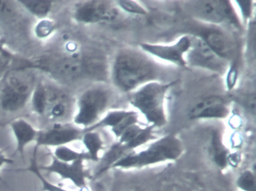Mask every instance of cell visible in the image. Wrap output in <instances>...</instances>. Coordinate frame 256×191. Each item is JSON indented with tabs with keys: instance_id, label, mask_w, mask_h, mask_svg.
<instances>
[{
	"instance_id": "1",
	"label": "cell",
	"mask_w": 256,
	"mask_h": 191,
	"mask_svg": "<svg viewBox=\"0 0 256 191\" xmlns=\"http://www.w3.org/2000/svg\"><path fill=\"white\" fill-rule=\"evenodd\" d=\"M18 68L40 70L53 77L66 80L89 79L102 81L107 78L108 73L107 59L104 55L96 52L44 55L28 60Z\"/></svg>"
},
{
	"instance_id": "2",
	"label": "cell",
	"mask_w": 256,
	"mask_h": 191,
	"mask_svg": "<svg viewBox=\"0 0 256 191\" xmlns=\"http://www.w3.org/2000/svg\"><path fill=\"white\" fill-rule=\"evenodd\" d=\"M112 73L116 87L124 92H133L146 83L156 81L158 70L146 55L124 49L116 55Z\"/></svg>"
},
{
	"instance_id": "3",
	"label": "cell",
	"mask_w": 256,
	"mask_h": 191,
	"mask_svg": "<svg viewBox=\"0 0 256 191\" xmlns=\"http://www.w3.org/2000/svg\"><path fill=\"white\" fill-rule=\"evenodd\" d=\"M174 84V82H150L132 93L130 104L142 113L150 126L161 128L167 124L164 104L168 92Z\"/></svg>"
},
{
	"instance_id": "4",
	"label": "cell",
	"mask_w": 256,
	"mask_h": 191,
	"mask_svg": "<svg viewBox=\"0 0 256 191\" xmlns=\"http://www.w3.org/2000/svg\"><path fill=\"white\" fill-rule=\"evenodd\" d=\"M24 69L18 68V72L10 74L0 87V108L8 113L23 110L30 100L35 82Z\"/></svg>"
},
{
	"instance_id": "5",
	"label": "cell",
	"mask_w": 256,
	"mask_h": 191,
	"mask_svg": "<svg viewBox=\"0 0 256 191\" xmlns=\"http://www.w3.org/2000/svg\"><path fill=\"white\" fill-rule=\"evenodd\" d=\"M182 145L175 136L162 137L152 143L148 149L130 155L116 161L114 167H142L156 163L175 160L182 154Z\"/></svg>"
},
{
	"instance_id": "6",
	"label": "cell",
	"mask_w": 256,
	"mask_h": 191,
	"mask_svg": "<svg viewBox=\"0 0 256 191\" xmlns=\"http://www.w3.org/2000/svg\"><path fill=\"white\" fill-rule=\"evenodd\" d=\"M108 104L109 95L106 89L101 87L86 89L78 100L73 125L88 129L101 119Z\"/></svg>"
},
{
	"instance_id": "7",
	"label": "cell",
	"mask_w": 256,
	"mask_h": 191,
	"mask_svg": "<svg viewBox=\"0 0 256 191\" xmlns=\"http://www.w3.org/2000/svg\"><path fill=\"white\" fill-rule=\"evenodd\" d=\"M190 13L200 21L211 24L230 23L240 26L239 20L228 1L202 0L190 2Z\"/></svg>"
},
{
	"instance_id": "8",
	"label": "cell",
	"mask_w": 256,
	"mask_h": 191,
	"mask_svg": "<svg viewBox=\"0 0 256 191\" xmlns=\"http://www.w3.org/2000/svg\"><path fill=\"white\" fill-rule=\"evenodd\" d=\"M190 38L191 44L186 55V63L220 74L226 71L227 61L214 53L198 35Z\"/></svg>"
},
{
	"instance_id": "9",
	"label": "cell",
	"mask_w": 256,
	"mask_h": 191,
	"mask_svg": "<svg viewBox=\"0 0 256 191\" xmlns=\"http://www.w3.org/2000/svg\"><path fill=\"white\" fill-rule=\"evenodd\" d=\"M114 7L109 1L90 0L78 2L73 10V17L84 24H94L112 21L116 18Z\"/></svg>"
},
{
	"instance_id": "10",
	"label": "cell",
	"mask_w": 256,
	"mask_h": 191,
	"mask_svg": "<svg viewBox=\"0 0 256 191\" xmlns=\"http://www.w3.org/2000/svg\"><path fill=\"white\" fill-rule=\"evenodd\" d=\"M84 130L74 125L66 123H53V125L38 132L35 147H58L67 146L68 143L82 140Z\"/></svg>"
},
{
	"instance_id": "11",
	"label": "cell",
	"mask_w": 256,
	"mask_h": 191,
	"mask_svg": "<svg viewBox=\"0 0 256 191\" xmlns=\"http://www.w3.org/2000/svg\"><path fill=\"white\" fill-rule=\"evenodd\" d=\"M190 36H182L173 44H142L140 47L144 51L166 62L184 67L187 65L186 55L190 50Z\"/></svg>"
},
{
	"instance_id": "12",
	"label": "cell",
	"mask_w": 256,
	"mask_h": 191,
	"mask_svg": "<svg viewBox=\"0 0 256 191\" xmlns=\"http://www.w3.org/2000/svg\"><path fill=\"white\" fill-rule=\"evenodd\" d=\"M84 160H78L74 162L66 163L58 161L52 156V162L46 166L38 165L40 171L54 173L60 177L61 180L70 181L78 188L86 185V173Z\"/></svg>"
},
{
	"instance_id": "13",
	"label": "cell",
	"mask_w": 256,
	"mask_h": 191,
	"mask_svg": "<svg viewBox=\"0 0 256 191\" xmlns=\"http://www.w3.org/2000/svg\"><path fill=\"white\" fill-rule=\"evenodd\" d=\"M48 105L44 116L53 123H66L65 119L70 114L71 101L64 91L47 85Z\"/></svg>"
},
{
	"instance_id": "14",
	"label": "cell",
	"mask_w": 256,
	"mask_h": 191,
	"mask_svg": "<svg viewBox=\"0 0 256 191\" xmlns=\"http://www.w3.org/2000/svg\"><path fill=\"white\" fill-rule=\"evenodd\" d=\"M228 113L226 101L221 97L211 95L194 104L190 110V117L192 119H224Z\"/></svg>"
},
{
	"instance_id": "15",
	"label": "cell",
	"mask_w": 256,
	"mask_h": 191,
	"mask_svg": "<svg viewBox=\"0 0 256 191\" xmlns=\"http://www.w3.org/2000/svg\"><path fill=\"white\" fill-rule=\"evenodd\" d=\"M136 124H138V114L136 112L112 110L101 118L95 125L84 131H95L102 127H110L115 135L120 137L127 128Z\"/></svg>"
},
{
	"instance_id": "16",
	"label": "cell",
	"mask_w": 256,
	"mask_h": 191,
	"mask_svg": "<svg viewBox=\"0 0 256 191\" xmlns=\"http://www.w3.org/2000/svg\"><path fill=\"white\" fill-rule=\"evenodd\" d=\"M16 140V152L24 159L25 149L31 143L36 142L40 130H37L26 119H17L10 123Z\"/></svg>"
},
{
	"instance_id": "17",
	"label": "cell",
	"mask_w": 256,
	"mask_h": 191,
	"mask_svg": "<svg viewBox=\"0 0 256 191\" xmlns=\"http://www.w3.org/2000/svg\"><path fill=\"white\" fill-rule=\"evenodd\" d=\"M218 56L227 61L233 53L232 41L218 29H208L199 36Z\"/></svg>"
},
{
	"instance_id": "18",
	"label": "cell",
	"mask_w": 256,
	"mask_h": 191,
	"mask_svg": "<svg viewBox=\"0 0 256 191\" xmlns=\"http://www.w3.org/2000/svg\"><path fill=\"white\" fill-rule=\"evenodd\" d=\"M24 9L40 20L48 18L53 9L54 1L50 0H20L17 1Z\"/></svg>"
},
{
	"instance_id": "19",
	"label": "cell",
	"mask_w": 256,
	"mask_h": 191,
	"mask_svg": "<svg viewBox=\"0 0 256 191\" xmlns=\"http://www.w3.org/2000/svg\"><path fill=\"white\" fill-rule=\"evenodd\" d=\"M30 102L32 112L37 116H44L48 105L47 84L42 81L36 83Z\"/></svg>"
},
{
	"instance_id": "20",
	"label": "cell",
	"mask_w": 256,
	"mask_h": 191,
	"mask_svg": "<svg viewBox=\"0 0 256 191\" xmlns=\"http://www.w3.org/2000/svg\"><path fill=\"white\" fill-rule=\"evenodd\" d=\"M37 152H38V148L34 147V154H32V159L30 160V164L26 168L18 169V171H28L35 175L36 178L40 179L41 182L42 187V191H70L68 190L62 188L60 185L52 183L50 181L48 180L43 176L42 172L38 169V164L37 162Z\"/></svg>"
},
{
	"instance_id": "21",
	"label": "cell",
	"mask_w": 256,
	"mask_h": 191,
	"mask_svg": "<svg viewBox=\"0 0 256 191\" xmlns=\"http://www.w3.org/2000/svg\"><path fill=\"white\" fill-rule=\"evenodd\" d=\"M82 140L88 151L86 153L90 159L98 161V154L103 148V142L100 134L95 131H84Z\"/></svg>"
},
{
	"instance_id": "22",
	"label": "cell",
	"mask_w": 256,
	"mask_h": 191,
	"mask_svg": "<svg viewBox=\"0 0 256 191\" xmlns=\"http://www.w3.org/2000/svg\"><path fill=\"white\" fill-rule=\"evenodd\" d=\"M52 156L58 161L66 163L74 162L78 160H84V161L90 160L86 152H79L67 146H61L55 148Z\"/></svg>"
},
{
	"instance_id": "23",
	"label": "cell",
	"mask_w": 256,
	"mask_h": 191,
	"mask_svg": "<svg viewBox=\"0 0 256 191\" xmlns=\"http://www.w3.org/2000/svg\"><path fill=\"white\" fill-rule=\"evenodd\" d=\"M56 29V24L54 20L48 18L40 20L34 28V33L40 39H46L50 37Z\"/></svg>"
},
{
	"instance_id": "24",
	"label": "cell",
	"mask_w": 256,
	"mask_h": 191,
	"mask_svg": "<svg viewBox=\"0 0 256 191\" xmlns=\"http://www.w3.org/2000/svg\"><path fill=\"white\" fill-rule=\"evenodd\" d=\"M118 4H119V6L126 12L140 15L146 14L145 8L134 1H118Z\"/></svg>"
},
{
	"instance_id": "25",
	"label": "cell",
	"mask_w": 256,
	"mask_h": 191,
	"mask_svg": "<svg viewBox=\"0 0 256 191\" xmlns=\"http://www.w3.org/2000/svg\"><path fill=\"white\" fill-rule=\"evenodd\" d=\"M239 185L246 191H254V177L251 172H246L239 179Z\"/></svg>"
},
{
	"instance_id": "26",
	"label": "cell",
	"mask_w": 256,
	"mask_h": 191,
	"mask_svg": "<svg viewBox=\"0 0 256 191\" xmlns=\"http://www.w3.org/2000/svg\"><path fill=\"white\" fill-rule=\"evenodd\" d=\"M238 64L234 62V63L232 64L228 72L227 80H226V82H227V87L228 90H232L234 87L235 85H236V80H238Z\"/></svg>"
},
{
	"instance_id": "27",
	"label": "cell",
	"mask_w": 256,
	"mask_h": 191,
	"mask_svg": "<svg viewBox=\"0 0 256 191\" xmlns=\"http://www.w3.org/2000/svg\"><path fill=\"white\" fill-rule=\"evenodd\" d=\"M236 3L238 4V6L240 8L242 17H245L246 19L250 18L252 12V2L250 1H236Z\"/></svg>"
},
{
	"instance_id": "28",
	"label": "cell",
	"mask_w": 256,
	"mask_h": 191,
	"mask_svg": "<svg viewBox=\"0 0 256 191\" xmlns=\"http://www.w3.org/2000/svg\"><path fill=\"white\" fill-rule=\"evenodd\" d=\"M14 164V161L11 158H8L4 154V149H0V167H4L6 164Z\"/></svg>"
},
{
	"instance_id": "29",
	"label": "cell",
	"mask_w": 256,
	"mask_h": 191,
	"mask_svg": "<svg viewBox=\"0 0 256 191\" xmlns=\"http://www.w3.org/2000/svg\"><path fill=\"white\" fill-rule=\"evenodd\" d=\"M4 51V42H2V41H0V54H1V53Z\"/></svg>"
},
{
	"instance_id": "30",
	"label": "cell",
	"mask_w": 256,
	"mask_h": 191,
	"mask_svg": "<svg viewBox=\"0 0 256 191\" xmlns=\"http://www.w3.org/2000/svg\"><path fill=\"white\" fill-rule=\"evenodd\" d=\"M0 182H2V183H4V185H6V186H8V185H7L6 182H5V180H4V178L2 177V176H1V175H0Z\"/></svg>"
},
{
	"instance_id": "31",
	"label": "cell",
	"mask_w": 256,
	"mask_h": 191,
	"mask_svg": "<svg viewBox=\"0 0 256 191\" xmlns=\"http://www.w3.org/2000/svg\"><path fill=\"white\" fill-rule=\"evenodd\" d=\"M79 189H80V190H79L78 191H88V189H86V187H85V186L82 187V188H79Z\"/></svg>"
},
{
	"instance_id": "32",
	"label": "cell",
	"mask_w": 256,
	"mask_h": 191,
	"mask_svg": "<svg viewBox=\"0 0 256 191\" xmlns=\"http://www.w3.org/2000/svg\"><path fill=\"white\" fill-rule=\"evenodd\" d=\"M0 41H2V40L0 39Z\"/></svg>"
}]
</instances>
